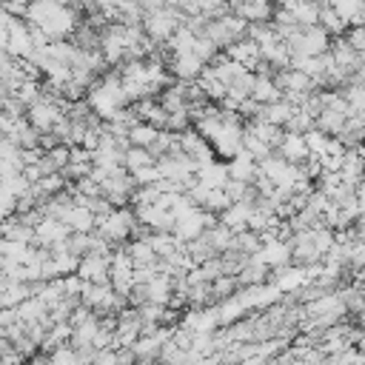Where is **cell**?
Here are the masks:
<instances>
[{
    "label": "cell",
    "mask_w": 365,
    "mask_h": 365,
    "mask_svg": "<svg viewBox=\"0 0 365 365\" xmlns=\"http://www.w3.org/2000/svg\"><path fill=\"white\" fill-rule=\"evenodd\" d=\"M125 103H128V97L123 91V80H120V74H111V71L97 77L86 94V106L91 108V114L97 120H111L117 111L125 108Z\"/></svg>",
    "instance_id": "cell-1"
},
{
    "label": "cell",
    "mask_w": 365,
    "mask_h": 365,
    "mask_svg": "<svg viewBox=\"0 0 365 365\" xmlns=\"http://www.w3.org/2000/svg\"><path fill=\"white\" fill-rule=\"evenodd\" d=\"M182 20H185L182 11L165 3V6H160V9L143 14V31H145V37H148L154 46H163V43H168V37L182 26Z\"/></svg>",
    "instance_id": "cell-2"
},
{
    "label": "cell",
    "mask_w": 365,
    "mask_h": 365,
    "mask_svg": "<svg viewBox=\"0 0 365 365\" xmlns=\"http://www.w3.org/2000/svg\"><path fill=\"white\" fill-rule=\"evenodd\" d=\"M285 46L291 48V57H319V54L328 51L331 37L319 26H305V29H297L285 40Z\"/></svg>",
    "instance_id": "cell-3"
},
{
    "label": "cell",
    "mask_w": 365,
    "mask_h": 365,
    "mask_svg": "<svg viewBox=\"0 0 365 365\" xmlns=\"http://www.w3.org/2000/svg\"><path fill=\"white\" fill-rule=\"evenodd\" d=\"M245 31H248V23L242 20V17H237V14H222V17H214V20H208V26H205V37L217 46V48H228V46H234L237 40H242L245 37Z\"/></svg>",
    "instance_id": "cell-4"
},
{
    "label": "cell",
    "mask_w": 365,
    "mask_h": 365,
    "mask_svg": "<svg viewBox=\"0 0 365 365\" xmlns=\"http://www.w3.org/2000/svg\"><path fill=\"white\" fill-rule=\"evenodd\" d=\"M137 228V220L128 208H111L108 214H103L97 220V234L106 240V242H123L125 237H131Z\"/></svg>",
    "instance_id": "cell-5"
},
{
    "label": "cell",
    "mask_w": 365,
    "mask_h": 365,
    "mask_svg": "<svg viewBox=\"0 0 365 365\" xmlns=\"http://www.w3.org/2000/svg\"><path fill=\"white\" fill-rule=\"evenodd\" d=\"M108 268H111V254H86L77 262V277L83 282H108Z\"/></svg>",
    "instance_id": "cell-6"
},
{
    "label": "cell",
    "mask_w": 365,
    "mask_h": 365,
    "mask_svg": "<svg viewBox=\"0 0 365 365\" xmlns=\"http://www.w3.org/2000/svg\"><path fill=\"white\" fill-rule=\"evenodd\" d=\"M68 225L63 220H54V217H40V222L34 225V242L37 248H51L57 242H66L68 240Z\"/></svg>",
    "instance_id": "cell-7"
},
{
    "label": "cell",
    "mask_w": 365,
    "mask_h": 365,
    "mask_svg": "<svg viewBox=\"0 0 365 365\" xmlns=\"http://www.w3.org/2000/svg\"><path fill=\"white\" fill-rule=\"evenodd\" d=\"M277 151H279V160L291 163V165H302L305 160H311V151H308V143L302 134H291L285 131L277 143Z\"/></svg>",
    "instance_id": "cell-8"
},
{
    "label": "cell",
    "mask_w": 365,
    "mask_h": 365,
    "mask_svg": "<svg viewBox=\"0 0 365 365\" xmlns=\"http://www.w3.org/2000/svg\"><path fill=\"white\" fill-rule=\"evenodd\" d=\"M225 54L234 60V63H240L245 71H251V68H259V46L251 40V37H242V40H237L234 46H228L225 48Z\"/></svg>",
    "instance_id": "cell-9"
},
{
    "label": "cell",
    "mask_w": 365,
    "mask_h": 365,
    "mask_svg": "<svg viewBox=\"0 0 365 365\" xmlns=\"http://www.w3.org/2000/svg\"><path fill=\"white\" fill-rule=\"evenodd\" d=\"M168 68H171V74L180 77L182 83H194V80H200V74L205 71V63L197 60V57L188 51V54H174V57L168 60Z\"/></svg>",
    "instance_id": "cell-10"
},
{
    "label": "cell",
    "mask_w": 365,
    "mask_h": 365,
    "mask_svg": "<svg viewBox=\"0 0 365 365\" xmlns=\"http://www.w3.org/2000/svg\"><path fill=\"white\" fill-rule=\"evenodd\" d=\"M282 94L274 83V77L268 71H257L254 74V86H251V100L259 103V106H268V103H277Z\"/></svg>",
    "instance_id": "cell-11"
},
{
    "label": "cell",
    "mask_w": 365,
    "mask_h": 365,
    "mask_svg": "<svg viewBox=\"0 0 365 365\" xmlns=\"http://www.w3.org/2000/svg\"><path fill=\"white\" fill-rule=\"evenodd\" d=\"M228 165V180H237V182H254L257 180V160L251 157V154H245V151H240L234 160H228L225 163Z\"/></svg>",
    "instance_id": "cell-12"
},
{
    "label": "cell",
    "mask_w": 365,
    "mask_h": 365,
    "mask_svg": "<svg viewBox=\"0 0 365 365\" xmlns=\"http://www.w3.org/2000/svg\"><path fill=\"white\" fill-rule=\"evenodd\" d=\"M231 14L242 17L248 26L251 23H271L274 3H237V6H231Z\"/></svg>",
    "instance_id": "cell-13"
},
{
    "label": "cell",
    "mask_w": 365,
    "mask_h": 365,
    "mask_svg": "<svg viewBox=\"0 0 365 365\" xmlns=\"http://www.w3.org/2000/svg\"><path fill=\"white\" fill-rule=\"evenodd\" d=\"M66 225H68V231L71 234H91L94 228H97V217L86 208V205H77L74 202V208L66 214V220H63Z\"/></svg>",
    "instance_id": "cell-14"
},
{
    "label": "cell",
    "mask_w": 365,
    "mask_h": 365,
    "mask_svg": "<svg viewBox=\"0 0 365 365\" xmlns=\"http://www.w3.org/2000/svg\"><path fill=\"white\" fill-rule=\"evenodd\" d=\"M157 137H160V128H154L148 123H134L128 128V145H137V148H151Z\"/></svg>",
    "instance_id": "cell-15"
},
{
    "label": "cell",
    "mask_w": 365,
    "mask_h": 365,
    "mask_svg": "<svg viewBox=\"0 0 365 365\" xmlns=\"http://www.w3.org/2000/svg\"><path fill=\"white\" fill-rule=\"evenodd\" d=\"M157 160L151 157V151L148 148H137V145H128L125 148V154H123V168L131 174V171H137V168H145V165H154Z\"/></svg>",
    "instance_id": "cell-16"
},
{
    "label": "cell",
    "mask_w": 365,
    "mask_h": 365,
    "mask_svg": "<svg viewBox=\"0 0 365 365\" xmlns=\"http://www.w3.org/2000/svg\"><path fill=\"white\" fill-rule=\"evenodd\" d=\"M317 26H319V29H325V34H328V37H342V31L348 29L331 6H319V20H317Z\"/></svg>",
    "instance_id": "cell-17"
},
{
    "label": "cell",
    "mask_w": 365,
    "mask_h": 365,
    "mask_svg": "<svg viewBox=\"0 0 365 365\" xmlns=\"http://www.w3.org/2000/svg\"><path fill=\"white\" fill-rule=\"evenodd\" d=\"M362 3H365V0H328V6L339 14V20H342L345 26H351V23H354V17L359 14Z\"/></svg>",
    "instance_id": "cell-18"
},
{
    "label": "cell",
    "mask_w": 365,
    "mask_h": 365,
    "mask_svg": "<svg viewBox=\"0 0 365 365\" xmlns=\"http://www.w3.org/2000/svg\"><path fill=\"white\" fill-rule=\"evenodd\" d=\"M217 51H220V48H217L205 34L197 37V40H194V48H191V54H194L197 60H202V63H211V60L217 57Z\"/></svg>",
    "instance_id": "cell-19"
},
{
    "label": "cell",
    "mask_w": 365,
    "mask_h": 365,
    "mask_svg": "<svg viewBox=\"0 0 365 365\" xmlns=\"http://www.w3.org/2000/svg\"><path fill=\"white\" fill-rule=\"evenodd\" d=\"M237 3H271V0H228V11H231V6H237Z\"/></svg>",
    "instance_id": "cell-20"
},
{
    "label": "cell",
    "mask_w": 365,
    "mask_h": 365,
    "mask_svg": "<svg viewBox=\"0 0 365 365\" xmlns=\"http://www.w3.org/2000/svg\"><path fill=\"white\" fill-rule=\"evenodd\" d=\"M0 140H3V137H0Z\"/></svg>",
    "instance_id": "cell-21"
}]
</instances>
